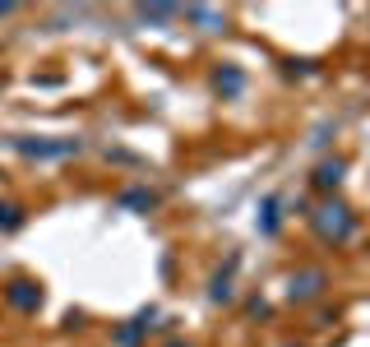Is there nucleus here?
<instances>
[{
    "instance_id": "2",
    "label": "nucleus",
    "mask_w": 370,
    "mask_h": 347,
    "mask_svg": "<svg viewBox=\"0 0 370 347\" xmlns=\"http://www.w3.org/2000/svg\"><path fill=\"white\" fill-rule=\"evenodd\" d=\"M10 301L28 310V306H37V301H42V292H33L28 282H14V287H10Z\"/></svg>"
},
{
    "instance_id": "1",
    "label": "nucleus",
    "mask_w": 370,
    "mask_h": 347,
    "mask_svg": "<svg viewBox=\"0 0 370 347\" xmlns=\"http://www.w3.org/2000/svg\"><path fill=\"white\" fill-rule=\"evenodd\" d=\"M315 227H319V236H329V241H343V236L352 232V218H348L343 204H329V209H319Z\"/></svg>"
},
{
    "instance_id": "4",
    "label": "nucleus",
    "mask_w": 370,
    "mask_h": 347,
    "mask_svg": "<svg viewBox=\"0 0 370 347\" xmlns=\"http://www.w3.org/2000/svg\"><path fill=\"white\" fill-rule=\"evenodd\" d=\"M315 282H319V273H305V278H301V287H292V296H315V292H319Z\"/></svg>"
},
{
    "instance_id": "3",
    "label": "nucleus",
    "mask_w": 370,
    "mask_h": 347,
    "mask_svg": "<svg viewBox=\"0 0 370 347\" xmlns=\"http://www.w3.org/2000/svg\"><path fill=\"white\" fill-rule=\"evenodd\" d=\"M315 181H319L324 190H329V185H338V181H343V162H324V167H319V176H315Z\"/></svg>"
}]
</instances>
